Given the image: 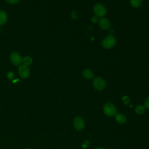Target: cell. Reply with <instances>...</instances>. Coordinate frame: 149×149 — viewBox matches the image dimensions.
<instances>
[{
  "mask_svg": "<svg viewBox=\"0 0 149 149\" xmlns=\"http://www.w3.org/2000/svg\"><path fill=\"white\" fill-rule=\"evenodd\" d=\"M145 111V107L143 105H139L136 107L135 112L138 115H141L143 114Z\"/></svg>",
  "mask_w": 149,
  "mask_h": 149,
  "instance_id": "5bb4252c",
  "label": "cell"
},
{
  "mask_svg": "<svg viewBox=\"0 0 149 149\" xmlns=\"http://www.w3.org/2000/svg\"><path fill=\"white\" fill-rule=\"evenodd\" d=\"M93 10L97 17H103L104 16H105V15L107 13V10L105 7L101 3L95 4L94 6Z\"/></svg>",
  "mask_w": 149,
  "mask_h": 149,
  "instance_id": "277c9868",
  "label": "cell"
},
{
  "mask_svg": "<svg viewBox=\"0 0 149 149\" xmlns=\"http://www.w3.org/2000/svg\"><path fill=\"white\" fill-rule=\"evenodd\" d=\"M71 16L73 19H76L77 17V13L76 11H73L72 13H71Z\"/></svg>",
  "mask_w": 149,
  "mask_h": 149,
  "instance_id": "ac0fdd59",
  "label": "cell"
},
{
  "mask_svg": "<svg viewBox=\"0 0 149 149\" xmlns=\"http://www.w3.org/2000/svg\"><path fill=\"white\" fill-rule=\"evenodd\" d=\"M94 149H104V148H101V147H97V148H94Z\"/></svg>",
  "mask_w": 149,
  "mask_h": 149,
  "instance_id": "44dd1931",
  "label": "cell"
},
{
  "mask_svg": "<svg viewBox=\"0 0 149 149\" xmlns=\"http://www.w3.org/2000/svg\"><path fill=\"white\" fill-rule=\"evenodd\" d=\"M93 86L94 88L98 91L103 90L106 86L105 80L100 77H96L93 80Z\"/></svg>",
  "mask_w": 149,
  "mask_h": 149,
  "instance_id": "3957f363",
  "label": "cell"
},
{
  "mask_svg": "<svg viewBox=\"0 0 149 149\" xmlns=\"http://www.w3.org/2000/svg\"><path fill=\"white\" fill-rule=\"evenodd\" d=\"M104 112L105 114L108 116H112L117 113L115 106L111 102H107L104 105Z\"/></svg>",
  "mask_w": 149,
  "mask_h": 149,
  "instance_id": "7a4b0ae2",
  "label": "cell"
},
{
  "mask_svg": "<svg viewBox=\"0 0 149 149\" xmlns=\"http://www.w3.org/2000/svg\"><path fill=\"white\" fill-rule=\"evenodd\" d=\"M20 0H5V1L10 4H16L19 2Z\"/></svg>",
  "mask_w": 149,
  "mask_h": 149,
  "instance_id": "9a60e30c",
  "label": "cell"
},
{
  "mask_svg": "<svg viewBox=\"0 0 149 149\" xmlns=\"http://www.w3.org/2000/svg\"><path fill=\"white\" fill-rule=\"evenodd\" d=\"M98 23L100 27L104 30H108L111 27V23L109 20L107 18L102 17L98 20Z\"/></svg>",
  "mask_w": 149,
  "mask_h": 149,
  "instance_id": "ba28073f",
  "label": "cell"
},
{
  "mask_svg": "<svg viewBox=\"0 0 149 149\" xmlns=\"http://www.w3.org/2000/svg\"><path fill=\"white\" fill-rule=\"evenodd\" d=\"M8 16L6 13L3 10H0V26L3 25L7 22Z\"/></svg>",
  "mask_w": 149,
  "mask_h": 149,
  "instance_id": "8fae6325",
  "label": "cell"
},
{
  "mask_svg": "<svg viewBox=\"0 0 149 149\" xmlns=\"http://www.w3.org/2000/svg\"><path fill=\"white\" fill-rule=\"evenodd\" d=\"M144 107L149 109V97L147 98L144 101Z\"/></svg>",
  "mask_w": 149,
  "mask_h": 149,
  "instance_id": "2e32d148",
  "label": "cell"
},
{
  "mask_svg": "<svg viewBox=\"0 0 149 149\" xmlns=\"http://www.w3.org/2000/svg\"><path fill=\"white\" fill-rule=\"evenodd\" d=\"M130 3L133 7L138 8L141 6L143 3V0H130Z\"/></svg>",
  "mask_w": 149,
  "mask_h": 149,
  "instance_id": "7c38bea8",
  "label": "cell"
},
{
  "mask_svg": "<svg viewBox=\"0 0 149 149\" xmlns=\"http://www.w3.org/2000/svg\"><path fill=\"white\" fill-rule=\"evenodd\" d=\"M33 62V59L30 56H26L22 59V63H23L24 65L29 66Z\"/></svg>",
  "mask_w": 149,
  "mask_h": 149,
  "instance_id": "4fadbf2b",
  "label": "cell"
},
{
  "mask_svg": "<svg viewBox=\"0 0 149 149\" xmlns=\"http://www.w3.org/2000/svg\"><path fill=\"white\" fill-rule=\"evenodd\" d=\"M83 76L84 78L91 79L94 78V73L89 69H86L83 71Z\"/></svg>",
  "mask_w": 149,
  "mask_h": 149,
  "instance_id": "30bf717a",
  "label": "cell"
},
{
  "mask_svg": "<svg viewBox=\"0 0 149 149\" xmlns=\"http://www.w3.org/2000/svg\"><path fill=\"white\" fill-rule=\"evenodd\" d=\"M73 125L75 127V129L77 130L80 131L84 129L85 126V123L84 122V120L79 116L76 117L73 120Z\"/></svg>",
  "mask_w": 149,
  "mask_h": 149,
  "instance_id": "52a82bcc",
  "label": "cell"
},
{
  "mask_svg": "<svg viewBox=\"0 0 149 149\" xmlns=\"http://www.w3.org/2000/svg\"><path fill=\"white\" fill-rule=\"evenodd\" d=\"M7 76H8V78L9 79H13V76H14V73H13V72H9L8 73V74H7Z\"/></svg>",
  "mask_w": 149,
  "mask_h": 149,
  "instance_id": "e0dca14e",
  "label": "cell"
},
{
  "mask_svg": "<svg viewBox=\"0 0 149 149\" xmlns=\"http://www.w3.org/2000/svg\"><path fill=\"white\" fill-rule=\"evenodd\" d=\"M115 116V120L118 123H119V124H123L125 123L126 120V118L125 116V115L118 113H116Z\"/></svg>",
  "mask_w": 149,
  "mask_h": 149,
  "instance_id": "9c48e42d",
  "label": "cell"
},
{
  "mask_svg": "<svg viewBox=\"0 0 149 149\" xmlns=\"http://www.w3.org/2000/svg\"><path fill=\"white\" fill-rule=\"evenodd\" d=\"M116 38L114 36L110 34L103 39L102 41V46L105 49H110L116 44Z\"/></svg>",
  "mask_w": 149,
  "mask_h": 149,
  "instance_id": "6da1fadb",
  "label": "cell"
},
{
  "mask_svg": "<svg viewBox=\"0 0 149 149\" xmlns=\"http://www.w3.org/2000/svg\"><path fill=\"white\" fill-rule=\"evenodd\" d=\"M22 58L17 52H13L10 55L11 63L15 66H20L22 63Z\"/></svg>",
  "mask_w": 149,
  "mask_h": 149,
  "instance_id": "5b68a950",
  "label": "cell"
},
{
  "mask_svg": "<svg viewBox=\"0 0 149 149\" xmlns=\"http://www.w3.org/2000/svg\"><path fill=\"white\" fill-rule=\"evenodd\" d=\"M91 21L93 22V23H96L97 22L98 20V19H97V16H93L92 18H91Z\"/></svg>",
  "mask_w": 149,
  "mask_h": 149,
  "instance_id": "ffe728a7",
  "label": "cell"
},
{
  "mask_svg": "<svg viewBox=\"0 0 149 149\" xmlns=\"http://www.w3.org/2000/svg\"><path fill=\"white\" fill-rule=\"evenodd\" d=\"M123 101L125 102V104H127L129 102V98L127 97H124L123 98Z\"/></svg>",
  "mask_w": 149,
  "mask_h": 149,
  "instance_id": "d6986e66",
  "label": "cell"
},
{
  "mask_svg": "<svg viewBox=\"0 0 149 149\" xmlns=\"http://www.w3.org/2000/svg\"><path fill=\"white\" fill-rule=\"evenodd\" d=\"M18 73L19 76L22 79H27L29 77L30 72L28 66L25 65H21L18 68Z\"/></svg>",
  "mask_w": 149,
  "mask_h": 149,
  "instance_id": "8992f818",
  "label": "cell"
}]
</instances>
